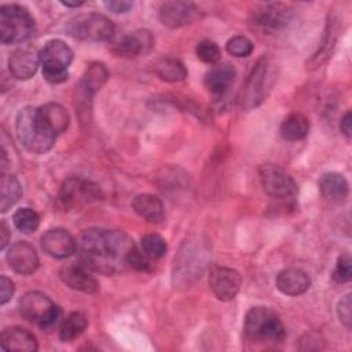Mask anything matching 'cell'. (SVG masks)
<instances>
[{"label": "cell", "mask_w": 352, "mask_h": 352, "mask_svg": "<svg viewBox=\"0 0 352 352\" xmlns=\"http://www.w3.org/2000/svg\"><path fill=\"white\" fill-rule=\"evenodd\" d=\"M135 246L133 239L122 231L88 228L77 238L76 253L85 268L114 275L129 267V256Z\"/></svg>", "instance_id": "1"}, {"label": "cell", "mask_w": 352, "mask_h": 352, "mask_svg": "<svg viewBox=\"0 0 352 352\" xmlns=\"http://www.w3.org/2000/svg\"><path fill=\"white\" fill-rule=\"evenodd\" d=\"M15 131L22 146L33 154L50 151L55 143L56 135L44 122L38 109L23 107L16 114Z\"/></svg>", "instance_id": "2"}, {"label": "cell", "mask_w": 352, "mask_h": 352, "mask_svg": "<svg viewBox=\"0 0 352 352\" xmlns=\"http://www.w3.org/2000/svg\"><path fill=\"white\" fill-rule=\"evenodd\" d=\"M245 336L253 342H282L286 337L279 315L270 307H253L248 311L243 323Z\"/></svg>", "instance_id": "3"}, {"label": "cell", "mask_w": 352, "mask_h": 352, "mask_svg": "<svg viewBox=\"0 0 352 352\" xmlns=\"http://www.w3.org/2000/svg\"><path fill=\"white\" fill-rule=\"evenodd\" d=\"M18 308L26 320L45 331H51L62 323V309L41 292L25 293L19 298Z\"/></svg>", "instance_id": "4"}, {"label": "cell", "mask_w": 352, "mask_h": 352, "mask_svg": "<svg viewBox=\"0 0 352 352\" xmlns=\"http://www.w3.org/2000/svg\"><path fill=\"white\" fill-rule=\"evenodd\" d=\"M34 33V19L30 12L18 4L0 7V40L3 44L22 43Z\"/></svg>", "instance_id": "5"}, {"label": "cell", "mask_w": 352, "mask_h": 352, "mask_svg": "<svg viewBox=\"0 0 352 352\" xmlns=\"http://www.w3.org/2000/svg\"><path fill=\"white\" fill-rule=\"evenodd\" d=\"M73 60L72 48L62 40H50L40 51L43 76L48 82L59 84L67 80V67Z\"/></svg>", "instance_id": "6"}, {"label": "cell", "mask_w": 352, "mask_h": 352, "mask_svg": "<svg viewBox=\"0 0 352 352\" xmlns=\"http://www.w3.org/2000/svg\"><path fill=\"white\" fill-rule=\"evenodd\" d=\"M66 33L82 41H107L114 34L113 22L102 14H81L67 21Z\"/></svg>", "instance_id": "7"}, {"label": "cell", "mask_w": 352, "mask_h": 352, "mask_svg": "<svg viewBox=\"0 0 352 352\" xmlns=\"http://www.w3.org/2000/svg\"><path fill=\"white\" fill-rule=\"evenodd\" d=\"M271 87V63L268 58H260L252 69L241 96V104L245 110L257 107L265 99Z\"/></svg>", "instance_id": "8"}, {"label": "cell", "mask_w": 352, "mask_h": 352, "mask_svg": "<svg viewBox=\"0 0 352 352\" xmlns=\"http://www.w3.org/2000/svg\"><path fill=\"white\" fill-rule=\"evenodd\" d=\"M258 176L263 190L272 198L285 199L296 194V183L293 177L279 165L264 164L258 168Z\"/></svg>", "instance_id": "9"}, {"label": "cell", "mask_w": 352, "mask_h": 352, "mask_svg": "<svg viewBox=\"0 0 352 352\" xmlns=\"http://www.w3.org/2000/svg\"><path fill=\"white\" fill-rule=\"evenodd\" d=\"M100 188L87 179H66L59 190V201L65 208H78L99 199Z\"/></svg>", "instance_id": "10"}, {"label": "cell", "mask_w": 352, "mask_h": 352, "mask_svg": "<svg viewBox=\"0 0 352 352\" xmlns=\"http://www.w3.org/2000/svg\"><path fill=\"white\" fill-rule=\"evenodd\" d=\"M292 16L293 12L289 6L282 3H264L252 12V23L263 30L275 32L289 25Z\"/></svg>", "instance_id": "11"}, {"label": "cell", "mask_w": 352, "mask_h": 352, "mask_svg": "<svg viewBox=\"0 0 352 352\" xmlns=\"http://www.w3.org/2000/svg\"><path fill=\"white\" fill-rule=\"evenodd\" d=\"M242 285V278L238 271L228 267H213L209 271V287L213 294L221 300H232Z\"/></svg>", "instance_id": "12"}, {"label": "cell", "mask_w": 352, "mask_h": 352, "mask_svg": "<svg viewBox=\"0 0 352 352\" xmlns=\"http://www.w3.org/2000/svg\"><path fill=\"white\" fill-rule=\"evenodd\" d=\"M198 8L190 1H165L160 7V19L164 26L177 29L195 21Z\"/></svg>", "instance_id": "13"}, {"label": "cell", "mask_w": 352, "mask_h": 352, "mask_svg": "<svg viewBox=\"0 0 352 352\" xmlns=\"http://www.w3.org/2000/svg\"><path fill=\"white\" fill-rule=\"evenodd\" d=\"M154 45V37L148 30H135L124 34L113 44V51L118 56L135 58L146 55Z\"/></svg>", "instance_id": "14"}, {"label": "cell", "mask_w": 352, "mask_h": 352, "mask_svg": "<svg viewBox=\"0 0 352 352\" xmlns=\"http://www.w3.org/2000/svg\"><path fill=\"white\" fill-rule=\"evenodd\" d=\"M77 241L63 228H52L41 236L43 250L55 258H66L76 253Z\"/></svg>", "instance_id": "15"}, {"label": "cell", "mask_w": 352, "mask_h": 352, "mask_svg": "<svg viewBox=\"0 0 352 352\" xmlns=\"http://www.w3.org/2000/svg\"><path fill=\"white\" fill-rule=\"evenodd\" d=\"M8 265L18 274L30 275L38 268V256L33 246L25 241H19L10 246L7 252Z\"/></svg>", "instance_id": "16"}, {"label": "cell", "mask_w": 352, "mask_h": 352, "mask_svg": "<svg viewBox=\"0 0 352 352\" xmlns=\"http://www.w3.org/2000/svg\"><path fill=\"white\" fill-rule=\"evenodd\" d=\"M60 280L73 290L87 294L96 293L99 289L98 280L88 272L82 264H67L59 270Z\"/></svg>", "instance_id": "17"}, {"label": "cell", "mask_w": 352, "mask_h": 352, "mask_svg": "<svg viewBox=\"0 0 352 352\" xmlns=\"http://www.w3.org/2000/svg\"><path fill=\"white\" fill-rule=\"evenodd\" d=\"M38 63H41L40 52L32 47H22L15 50L8 59L10 73L19 80H28L33 77L37 72Z\"/></svg>", "instance_id": "18"}, {"label": "cell", "mask_w": 352, "mask_h": 352, "mask_svg": "<svg viewBox=\"0 0 352 352\" xmlns=\"http://www.w3.org/2000/svg\"><path fill=\"white\" fill-rule=\"evenodd\" d=\"M0 345H1V349L4 351H21V352H34L38 348L36 336L29 330L18 326L3 330Z\"/></svg>", "instance_id": "19"}, {"label": "cell", "mask_w": 352, "mask_h": 352, "mask_svg": "<svg viewBox=\"0 0 352 352\" xmlns=\"http://www.w3.org/2000/svg\"><path fill=\"white\" fill-rule=\"evenodd\" d=\"M311 286V279L302 270L287 268L278 274L276 287L286 296H300Z\"/></svg>", "instance_id": "20"}, {"label": "cell", "mask_w": 352, "mask_h": 352, "mask_svg": "<svg viewBox=\"0 0 352 352\" xmlns=\"http://www.w3.org/2000/svg\"><path fill=\"white\" fill-rule=\"evenodd\" d=\"M235 76L236 72L232 65L219 63L212 66L209 72H206L204 84L209 92L214 95H221L231 87V84L235 80Z\"/></svg>", "instance_id": "21"}, {"label": "cell", "mask_w": 352, "mask_h": 352, "mask_svg": "<svg viewBox=\"0 0 352 352\" xmlns=\"http://www.w3.org/2000/svg\"><path fill=\"white\" fill-rule=\"evenodd\" d=\"M319 190L324 199L338 204L346 199L349 192V184L341 173L330 172L322 176L319 182Z\"/></svg>", "instance_id": "22"}, {"label": "cell", "mask_w": 352, "mask_h": 352, "mask_svg": "<svg viewBox=\"0 0 352 352\" xmlns=\"http://www.w3.org/2000/svg\"><path fill=\"white\" fill-rule=\"evenodd\" d=\"M133 210L146 221L160 223L164 219L162 201L153 194H139L132 201Z\"/></svg>", "instance_id": "23"}, {"label": "cell", "mask_w": 352, "mask_h": 352, "mask_svg": "<svg viewBox=\"0 0 352 352\" xmlns=\"http://www.w3.org/2000/svg\"><path fill=\"white\" fill-rule=\"evenodd\" d=\"M38 111L44 120V122L51 128V131L58 135L62 133L67 129L69 122H70V117L69 113L66 111V109L63 106H60L59 103H45L44 106L38 107Z\"/></svg>", "instance_id": "24"}, {"label": "cell", "mask_w": 352, "mask_h": 352, "mask_svg": "<svg viewBox=\"0 0 352 352\" xmlns=\"http://www.w3.org/2000/svg\"><path fill=\"white\" fill-rule=\"evenodd\" d=\"M154 72L166 82H179L187 77V69L183 62L172 56H162L154 62Z\"/></svg>", "instance_id": "25"}, {"label": "cell", "mask_w": 352, "mask_h": 352, "mask_svg": "<svg viewBox=\"0 0 352 352\" xmlns=\"http://www.w3.org/2000/svg\"><path fill=\"white\" fill-rule=\"evenodd\" d=\"M309 131V121L301 113L289 114L280 124V136L287 142L304 139Z\"/></svg>", "instance_id": "26"}, {"label": "cell", "mask_w": 352, "mask_h": 352, "mask_svg": "<svg viewBox=\"0 0 352 352\" xmlns=\"http://www.w3.org/2000/svg\"><path fill=\"white\" fill-rule=\"evenodd\" d=\"M107 77H109V72L103 63H99V62L91 63L82 74L80 87L82 88L87 96L92 98L106 82Z\"/></svg>", "instance_id": "27"}, {"label": "cell", "mask_w": 352, "mask_h": 352, "mask_svg": "<svg viewBox=\"0 0 352 352\" xmlns=\"http://www.w3.org/2000/svg\"><path fill=\"white\" fill-rule=\"evenodd\" d=\"M21 183L14 175L1 173L0 179V212L6 213L21 198Z\"/></svg>", "instance_id": "28"}, {"label": "cell", "mask_w": 352, "mask_h": 352, "mask_svg": "<svg viewBox=\"0 0 352 352\" xmlns=\"http://www.w3.org/2000/svg\"><path fill=\"white\" fill-rule=\"evenodd\" d=\"M87 318L81 312L69 314L59 326V338L62 341H72L77 338L87 329Z\"/></svg>", "instance_id": "29"}, {"label": "cell", "mask_w": 352, "mask_h": 352, "mask_svg": "<svg viewBox=\"0 0 352 352\" xmlns=\"http://www.w3.org/2000/svg\"><path fill=\"white\" fill-rule=\"evenodd\" d=\"M12 223L19 231L30 234L38 228L40 216L30 208H21L12 214Z\"/></svg>", "instance_id": "30"}, {"label": "cell", "mask_w": 352, "mask_h": 352, "mask_svg": "<svg viewBox=\"0 0 352 352\" xmlns=\"http://www.w3.org/2000/svg\"><path fill=\"white\" fill-rule=\"evenodd\" d=\"M142 250L151 258L157 260L165 256L168 250L166 241L158 234H148L142 238Z\"/></svg>", "instance_id": "31"}, {"label": "cell", "mask_w": 352, "mask_h": 352, "mask_svg": "<svg viewBox=\"0 0 352 352\" xmlns=\"http://www.w3.org/2000/svg\"><path fill=\"white\" fill-rule=\"evenodd\" d=\"M226 50L228 54H231L232 56H236V58H245V56H249L253 51V44L252 41L245 37V36H234L231 37L227 44H226Z\"/></svg>", "instance_id": "32"}, {"label": "cell", "mask_w": 352, "mask_h": 352, "mask_svg": "<svg viewBox=\"0 0 352 352\" xmlns=\"http://www.w3.org/2000/svg\"><path fill=\"white\" fill-rule=\"evenodd\" d=\"M195 52L198 59H201L205 63H217L221 56L220 47L212 40H202L197 45Z\"/></svg>", "instance_id": "33"}, {"label": "cell", "mask_w": 352, "mask_h": 352, "mask_svg": "<svg viewBox=\"0 0 352 352\" xmlns=\"http://www.w3.org/2000/svg\"><path fill=\"white\" fill-rule=\"evenodd\" d=\"M352 278V260L349 254H341L337 260L336 268L333 271V279L337 283H346Z\"/></svg>", "instance_id": "34"}, {"label": "cell", "mask_w": 352, "mask_h": 352, "mask_svg": "<svg viewBox=\"0 0 352 352\" xmlns=\"http://www.w3.org/2000/svg\"><path fill=\"white\" fill-rule=\"evenodd\" d=\"M129 267L136 270V271H140V272H147V271H151L153 270V264H151V258L142 250V249H138L135 246V249L131 252V256H129Z\"/></svg>", "instance_id": "35"}, {"label": "cell", "mask_w": 352, "mask_h": 352, "mask_svg": "<svg viewBox=\"0 0 352 352\" xmlns=\"http://www.w3.org/2000/svg\"><path fill=\"white\" fill-rule=\"evenodd\" d=\"M351 307H352L351 294H345V296L338 301V305H337V315H338V319H340L341 323H344L348 329L351 327V323H352Z\"/></svg>", "instance_id": "36"}, {"label": "cell", "mask_w": 352, "mask_h": 352, "mask_svg": "<svg viewBox=\"0 0 352 352\" xmlns=\"http://www.w3.org/2000/svg\"><path fill=\"white\" fill-rule=\"evenodd\" d=\"M14 290H15L14 282L11 279H8L7 276L1 275L0 276V304L1 305L7 304L11 300Z\"/></svg>", "instance_id": "37"}, {"label": "cell", "mask_w": 352, "mask_h": 352, "mask_svg": "<svg viewBox=\"0 0 352 352\" xmlns=\"http://www.w3.org/2000/svg\"><path fill=\"white\" fill-rule=\"evenodd\" d=\"M104 7L111 11V12H116V14H124V12H128L131 8H132V1H126V0H110V1H104L103 3Z\"/></svg>", "instance_id": "38"}, {"label": "cell", "mask_w": 352, "mask_h": 352, "mask_svg": "<svg viewBox=\"0 0 352 352\" xmlns=\"http://www.w3.org/2000/svg\"><path fill=\"white\" fill-rule=\"evenodd\" d=\"M340 126H341L342 133H344L346 138H351V135H352V114H351V111H346V113L342 116L341 122H340Z\"/></svg>", "instance_id": "39"}, {"label": "cell", "mask_w": 352, "mask_h": 352, "mask_svg": "<svg viewBox=\"0 0 352 352\" xmlns=\"http://www.w3.org/2000/svg\"><path fill=\"white\" fill-rule=\"evenodd\" d=\"M0 232H1V243H0V249H4L7 246V243L10 242L11 238V232L8 226L6 224V221H1V227H0Z\"/></svg>", "instance_id": "40"}, {"label": "cell", "mask_w": 352, "mask_h": 352, "mask_svg": "<svg viewBox=\"0 0 352 352\" xmlns=\"http://www.w3.org/2000/svg\"><path fill=\"white\" fill-rule=\"evenodd\" d=\"M60 4L65 7H80L84 4V1H60Z\"/></svg>", "instance_id": "41"}]
</instances>
